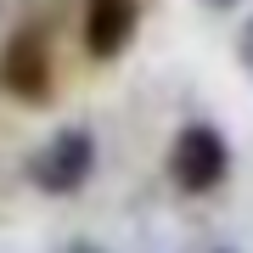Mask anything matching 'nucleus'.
Here are the masks:
<instances>
[{
  "mask_svg": "<svg viewBox=\"0 0 253 253\" xmlns=\"http://www.w3.org/2000/svg\"><path fill=\"white\" fill-rule=\"evenodd\" d=\"M0 90L17 101H40L51 90V51L40 34H17L0 51Z\"/></svg>",
  "mask_w": 253,
  "mask_h": 253,
  "instance_id": "nucleus-3",
  "label": "nucleus"
},
{
  "mask_svg": "<svg viewBox=\"0 0 253 253\" xmlns=\"http://www.w3.org/2000/svg\"><path fill=\"white\" fill-rule=\"evenodd\" d=\"M236 56H242V68L253 73V17L242 23V34H236Z\"/></svg>",
  "mask_w": 253,
  "mask_h": 253,
  "instance_id": "nucleus-5",
  "label": "nucleus"
},
{
  "mask_svg": "<svg viewBox=\"0 0 253 253\" xmlns=\"http://www.w3.org/2000/svg\"><path fill=\"white\" fill-rule=\"evenodd\" d=\"M203 6H214V11H231V6H236V0H203Z\"/></svg>",
  "mask_w": 253,
  "mask_h": 253,
  "instance_id": "nucleus-6",
  "label": "nucleus"
},
{
  "mask_svg": "<svg viewBox=\"0 0 253 253\" xmlns=\"http://www.w3.org/2000/svg\"><path fill=\"white\" fill-rule=\"evenodd\" d=\"M225 169H231V152H225V141H219L214 124H186L180 135H174V152H169L174 186H186V191H214L219 180H225Z\"/></svg>",
  "mask_w": 253,
  "mask_h": 253,
  "instance_id": "nucleus-2",
  "label": "nucleus"
},
{
  "mask_svg": "<svg viewBox=\"0 0 253 253\" xmlns=\"http://www.w3.org/2000/svg\"><path fill=\"white\" fill-rule=\"evenodd\" d=\"M90 169H96V141H90V129H56V135L28 158L34 186H40V191H56V197L79 191L84 180H90Z\"/></svg>",
  "mask_w": 253,
  "mask_h": 253,
  "instance_id": "nucleus-1",
  "label": "nucleus"
},
{
  "mask_svg": "<svg viewBox=\"0 0 253 253\" xmlns=\"http://www.w3.org/2000/svg\"><path fill=\"white\" fill-rule=\"evenodd\" d=\"M135 23H141L135 0H90L84 6V51L90 56H118L129 45V34H135Z\"/></svg>",
  "mask_w": 253,
  "mask_h": 253,
  "instance_id": "nucleus-4",
  "label": "nucleus"
},
{
  "mask_svg": "<svg viewBox=\"0 0 253 253\" xmlns=\"http://www.w3.org/2000/svg\"><path fill=\"white\" fill-rule=\"evenodd\" d=\"M219 253H236V248H219Z\"/></svg>",
  "mask_w": 253,
  "mask_h": 253,
  "instance_id": "nucleus-7",
  "label": "nucleus"
}]
</instances>
